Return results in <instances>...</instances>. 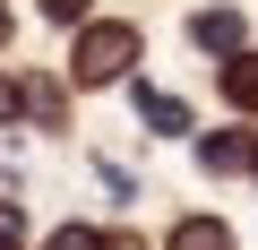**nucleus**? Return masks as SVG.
<instances>
[{
  "instance_id": "obj_1",
  "label": "nucleus",
  "mask_w": 258,
  "mask_h": 250,
  "mask_svg": "<svg viewBox=\"0 0 258 250\" xmlns=\"http://www.w3.org/2000/svg\"><path fill=\"white\" fill-rule=\"evenodd\" d=\"M129 61H138V35L129 26H86L78 52H69V78L78 86H112V78H129Z\"/></svg>"
},
{
  "instance_id": "obj_2",
  "label": "nucleus",
  "mask_w": 258,
  "mask_h": 250,
  "mask_svg": "<svg viewBox=\"0 0 258 250\" xmlns=\"http://www.w3.org/2000/svg\"><path fill=\"white\" fill-rule=\"evenodd\" d=\"M189 35H198V52H215V61H232V52H241V18H232V9H198V18H189Z\"/></svg>"
},
{
  "instance_id": "obj_3",
  "label": "nucleus",
  "mask_w": 258,
  "mask_h": 250,
  "mask_svg": "<svg viewBox=\"0 0 258 250\" xmlns=\"http://www.w3.org/2000/svg\"><path fill=\"white\" fill-rule=\"evenodd\" d=\"M138 121H147L155 138H181V130H189V104H181V95H155V86H138Z\"/></svg>"
},
{
  "instance_id": "obj_4",
  "label": "nucleus",
  "mask_w": 258,
  "mask_h": 250,
  "mask_svg": "<svg viewBox=\"0 0 258 250\" xmlns=\"http://www.w3.org/2000/svg\"><path fill=\"white\" fill-rule=\"evenodd\" d=\"M164 250H232V224H215V216H181Z\"/></svg>"
},
{
  "instance_id": "obj_5",
  "label": "nucleus",
  "mask_w": 258,
  "mask_h": 250,
  "mask_svg": "<svg viewBox=\"0 0 258 250\" xmlns=\"http://www.w3.org/2000/svg\"><path fill=\"white\" fill-rule=\"evenodd\" d=\"M224 104L258 112V52H232V61H224Z\"/></svg>"
},
{
  "instance_id": "obj_6",
  "label": "nucleus",
  "mask_w": 258,
  "mask_h": 250,
  "mask_svg": "<svg viewBox=\"0 0 258 250\" xmlns=\"http://www.w3.org/2000/svg\"><path fill=\"white\" fill-rule=\"evenodd\" d=\"M198 164H207V173H232V164H249V138H241V130H224V138H198Z\"/></svg>"
},
{
  "instance_id": "obj_7",
  "label": "nucleus",
  "mask_w": 258,
  "mask_h": 250,
  "mask_svg": "<svg viewBox=\"0 0 258 250\" xmlns=\"http://www.w3.org/2000/svg\"><path fill=\"white\" fill-rule=\"evenodd\" d=\"M18 86H26V112L35 121H60V86L52 78H18Z\"/></svg>"
},
{
  "instance_id": "obj_8",
  "label": "nucleus",
  "mask_w": 258,
  "mask_h": 250,
  "mask_svg": "<svg viewBox=\"0 0 258 250\" xmlns=\"http://www.w3.org/2000/svg\"><path fill=\"white\" fill-rule=\"evenodd\" d=\"M52 250H112V241H103V233H86V224H60V233H52Z\"/></svg>"
},
{
  "instance_id": "obj_9",
  "label": "nucleus",
  "mask_w": 258,
  "mask_h": 250,
  "mask_svg": "<svg viewBox=\"0 0 258 250\" xmlns=\"http://www.w3.org/2000/svg\"><path fill=\"white\" fill-rule=\"evenodd\" d=\"M18 241H26V216H18L9 198H0V250H18Z\"/></svg>"
},
{
  "instance_id": "obj_10",
  "label": "nucleus",
  "mask_w": 258,
  "mask_h": 250,
  "mask_svg": "<svg viewBox=\"0 0 258 250\" xmlns=\"http://www.w3.org/2000/svg\"><path fill=\"white\" fill-rule=\"evenodd\" d=\"M43 18H52V26H78V18H86V0H43Z\"/></svg>"
},
{
  "instance_id": "obj_11",
  "label": "nucleus",
  "mask_w": 258,
  "mask_h": 250,
  "mask_svg": "<svg viewBox=\"0 0 258 250\" xmlns=\"http://www.w3.org/2000/svg\"><path fill=\"white\" fill-rule=\"evenodd\" d=\"M18 104H26V86H18V78H0V121H9Z\"/></svg>"
},
{
  "instance_id": "obj_12",
  "label": "nucleus",
  "mask_w": 258,
  "mask_h": 250,
  "mask_svg": "<svg viewBox=\"0 0 258 250\" xmlns=\"http://www.w3.org/2000/svg\"><path fill=\"white\" fill-rule=\"evenodd\" d=\"M0 35H9V9H0Z\"/></svg>"
}]
</instances>
